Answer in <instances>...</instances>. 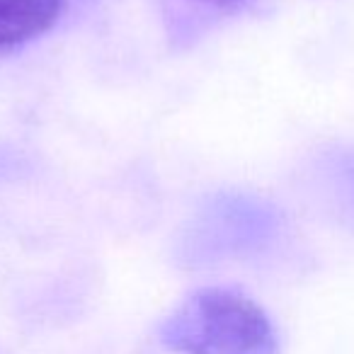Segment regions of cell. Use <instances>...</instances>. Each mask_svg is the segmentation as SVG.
<instances>
[{"instance_id": "cell-3", "label": "cell", "mask_w": 354, "mask_h": 354, "mask_svg": "<svg viewBox=\"0 0 354 354\" xmlns=\"http://www.w3.org/2000/svg\"><path fill=\"white\" fill-rule=\"evenodd\" d=\"M202 3H212V6H236L241 0H202Z\"/></svg>"}, {"instance_id": "cell-2", "label": "cell", "mask_w": 354, "mask_h": 354, "mask_svg": "<svg viewBox=\"0 0 354 354\" xmlns=\"http://www.w3.org/2000/svg\"><path fill=\"white\" fill-rule=\"evenodd\" d=\"M66 0H0V51L37 39L59 22Z\"/></svg>"}, {"instance_id": "cell-1", "label": "cell", "mask_w": 354, "mask_h": 354, "mask_svg": "<svg viewBox=\"0 0 354 354\" xmlns=\"http://www.w3.org/2000/svg\"><path fill=\"white\" fill-rule=\"evenodd\" d=\"M160 342L177 354H279L270 315L233 289H202L160 325Z\"/></svg>"}]
</instances>
